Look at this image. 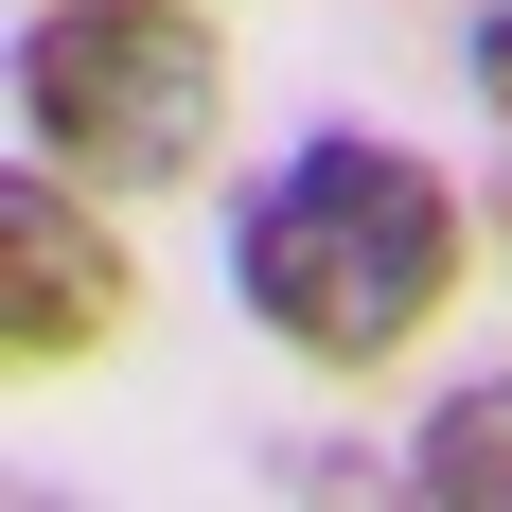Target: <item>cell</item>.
I'll use <instances>...</instances> for the list:
<instances>
[{
	"label": "cell",
	"instance_id": "6da1fadb",
	"mask_svg": "<svg viewBox=\"0 0 512 512\" xmlns=\"http://www.w3.org/2000/svg\"><path fill=\"white\" fill-rule=\"evenodd\" d=\"M477 248H495L477 195L424 142H389V124H318V142H283L230 195V301H248V336L301 354V371H336V389L407 371L460 318Z\"/></svg>",
	"mask_w": 512,
	"mask_h": 512
},
{
	"label": "cell",
	"instance_id": "7a4b0ae2",
	"mask_svg": "<svg viewBox=\"0 0 512 512\" xmlns=\"http://www.w3.org/2000/svg\"><path fill=\"white\" fill-rule=\"evenodd\" d=\"M0 89H18V142L71 159L89 195H195L230 159L248 53H230L212 0H18Z\"/></svg>",
	"mask_w": 512,
	"mask_h": 512
},
{
	"label": "cell",
	"instance_id": "3957f363",
	"mask_svg": "<svg viewBox=\"0 0 512 512\" xmlns=\"http://www.w3.org/2000/svg\"><path fill=\"white\" fill-rule=\"evenodd\" d=\"M124 318H142L124 195H89L71 159L18 142V177H0V354L18 371H89V354H124Z\"/></svg>",
	"mask_w": 512,
	"mask_h": 512
},
{
	"label": "cell",
	"instance_id": "277c9868",
	"mask_svg": "<svg viewBox=\"0 0 512 512\" xmlns=\"http://www.w3.org/2000/svg\"><path fill=\"white\" fill-rule=\"evenodd\" d=\"M389 495H424V512H512V371H460V389L389 442Z\"/></svg>",
	"mask_w": 512,
	"mask_h": 512
},
{
	"label": "cell",
	"instance_id": "5b68a950",
	"mask_svg": "<svg viewBox=\"0 0 512 512\" xmlns=\"http://www.w3.org/2000/svg\"><path fill=\"white\" fill-rule=\"evenodd\" d=\"M460 89H477V124L512 142V0H477V36H460Z\"/></svg>",
	"mask_w": 512,
	"mask_h": 512
},
{
	"label": "cell",
	"instance_id": "8992f818",
	"mask_svg": "<svg viewBox=\"0 0 512 512\" xmlns=\"http://www.w3.org/2000/svg\"><path fill=\"white\" fill-rule=\"evenodd\" d=\"M477 230H495V265H512V159H495V177H477Z\"/></svg>",
	"mask_w": 512,
	"mask_h": 512
}]
</instances>
